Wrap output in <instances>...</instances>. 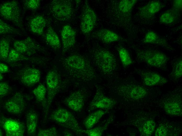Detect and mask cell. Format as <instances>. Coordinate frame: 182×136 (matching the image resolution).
Instances as JSON below:
<instances>
[{"instance_id":"6da1fadb","label":"cell","mask_w":182,"mask_h":136,"mask_svg":"<svg viewBox=\"0 0 182 136\" xmlns=\"http://www.w3.org/2000/svg\"><path fill=\"white\" fill-rule=\"evenodd\" d=\"M61 64L67 76L77 81H89L96 77L95 70L92 64L79 54L74 53L67 56L62 60Z\"/></svg>"},{"instance_id":"7a4b0ae2","label":"cell","mask_w":182,"mask_h":136,"mask_svg":"<svg viewBox=\"0 0 182 136\" xmlns=\"http://www.w3.org/2000/svg\"><path fill=\"white\" fill-rule=\"evenodd\" d=\"M90 56L93 65L102 74H112L117 67L115 55L109 50L99 46L93 47L90 51Z\"/></svg>"},{"instance_id":"3957f363","label":"cell","mask_w":182,"mask_h":136,"mask_svg":"<svg viewBox=\"0 0 182 136\" xmlns=\"http://www.w3.org/2000/svg\"><path fill=\"white\" fill-rule=\"evenodd\" d=\"M136 58L150 66L159 69L166 67L169 60L168 57L159 51L150 49L138 50L136 51Z\"/></svg>"},{"instance_id":"277c9868","label":"cell","mask_w":182,"mask_h":136,"mask_svg":"<svg viewBox=\"0 0 182 136\" xmlns=\"http://www.w3.org/2000/svg\"><path fill=\"white\" fill-rule=\"evenodd\" d=\"M50 118L65 128L77 133H82V129L75 116L66 109L62 107L56 109L50 114Z\"/></svg>"},{"instance_id":"5b68a950","label":"cell","mask_w":182,"mask_h":136,"mask_svg":"<svg viewBox=\"0 0 182 136\" xmlns=\"http://www.w3.org/2000/svg\"><path fill=\"white\" fill-rule=\"evenodd\" d=\"M49 8L52 16L60 21L70 20L74 13L73 3L71 0H52L49 3Z\"/></svg>"},{"instance_id":"8992f818","label":"cell","mask_w":182,"mask_h":136,"mask_svg":"<svg viewBox=\"0 0 182 136\" xmlns=\"http://www.w3.org/2000/svg\"><path fill=\"white\" fill-rule=\"evenodd\" d=\"M0 14L4 19L13 22L21 29H23L21 10L17 1H8L1 4L0 7Z\"/></svg>"},{"instance_id":"52a82bcc","label":"cell","mask_w":182,"mask_h":136,"mask_svg":"<svg viewBox=\"0 0 182 136\" xmlns=\"http://www.w3.org/2000/svg\"><path fill=\"white\" fill-rule=\"evenodd\" d=\"M115 93L120 96L133 100H137L144 98L147 91L139 85L131 83L121 84L115 88Z\"/></svg>"},{"instance_id":"ba28073f","label":"cell","mask_w":182,"mask_h":136,"mask_svg":"<svg viewBox=\"0 0 182 136\" xmlns=\"http://www.w3.org/2000/svg\"><path fill=\"white\" fill-rule=\"evenodd\" d=\"M47 92V105L45 109V118L48 114L52 103L60 88L61 80L59 74L56 70H52L47 73L46 78Z\"/></svg>"},{"instance_id":"9c48e42d","label":"cell","mask_w":182,"mask_h":136,"mask_svg":"<svg viewBox=\"0 0 182 136\" xmlns=\"http://www.w3.org/2000/svg\"><path fill=\"white\" fill-rule=\"evenodd\" d=\"M97 20L96 14L87 1L84 4L81 16L80 28L82 32L88 34L92 32Z\"/></svg>"},{"instance_id":"30bf717a","label":"cell","mask_w":182,"mask_h":136,"mask_svg":"<svg viewBox=\"0 0 182 136\" xmlns=\"http://www.w3.org/2000/svg\"><path fill=\"white\" fill-rule=\"evenodd\" d=\"M116 103L115 101L105 96L101 88L97 86L95 94L90 104L89 109L90 110L97 109H110L114 107Z\"/></svg>"},{"instance_id":"8fae6325","label":"cell","mask_w":182,"mask_h":136,"mask_svg":"<svg viewBox=\"0 0 182 136\" xmlns=\"http://www.w3.org/2000/svg\"><path fill=\"white\" fill-rule=\"evenodd\" d=\"M0 125L7 136H23L24 135L25 128L24 125L17 120L1 117Z\"/></svg>"},{"instance_id":"7c38bea8","label":"cell","mask_w":182,"mask_h":136,"mask_svg":"<svg viewBox=\"0 0 182 136\" xmlns=\"http://www.w3.org/2000/svg\"><path fill=\"white\" fill-rule=\"evenodd\" d=\"M14 49L22 55L30 56L39 49V46L32 38L29 37L22 40L15 41L13 43Z\"/></svg>"},{"instance_id":"4fadbf2b","label":"cell","mask_w":182,"mask_h":136,"mask_svg":"<svg viewBox=\"0 0 182 136\" xmlns=\"http://www.w3.org/2000/svg\"><path fill=\"white\" fill-rule=\"evenodd\" d=\"M18 72V76L21 82L26 86L32 87L38 83L40 80L41 72L36 68L26 67Z\"/></svg>"},{"instance_id":"5bb4252c","label":"cell","mask_w":182,"mask_h":136,"mask_svg":"<svg viewBox=\"0 0 182 136\" xmlns=\"http://www.w3.org/2000/svg\"><path fill=\"white\" fill-rule=\"evenodd\" d=\"M25 103L23 95L19 92H17L5 102L4 108L9 113L20 114L25 109Z\"/></svg>"},{"instance_id":"9a60e30c","label":"cell","mask_w":182,"mask_h":136,"mask_svg":"<svg viewBox=\"0 0 182 136\" xmlns=\"http://www.w3.org/2000/svg\"><path fill=\"white\" fill-rule=\"evenodd\" d=\"M85 95L83 90H77L66 97L63 102L72 110L78 112L82 110L84 106Z\"/></svg>"},{"instance_id":"2e32d148","label":"cell","mask_w":182,"mask_h":136,"mask_svg":"<svg viewBox=\"0 0 182 136\" xmlns=\"http://www.w3.org/2000/svg\"><path fill=\"white\" fill-rule=\"evenodd\" d=\"M181 95L173 94L166 98L163 104L166 112L169 115L179 116L182 114V104Z\"/></svg>"},{"instance_id":"e0dca14e","label":"cell","mask_w":182,"mask_h":136,"mask_svg":"<svg viewBox=\"0 0 182 136\" xmlns=\"http://www.w3.org/2000/svg\"><path fill=\"white\" fill-rule=\"evenodd\" d=\"M61 37L62 52L64 53L75 46L76 32L70 26L65 25L61 30Z\"/></svg>"},{"instance_id":"ac0fdd59","label":"cell","mask_w":182,"mask_h":136,"mask_svg":"<svg viewBox=\"0 0 182 136\" xmlns=\"http://www.w3.org/2000/svg\"><path fill=\"white\" fill-rule=\"evenodd\" d=\"M163 8L161 2L157 0L152 1L140 8L139 16L144 20H149L153 18Z\"/></svg>"},{"instance_id":"d6986e66","label":"cell","mask_w":182,"mask_h":136,"mask_svg":"<svg viewBox=\"0 0 182 136\" xmlns=\"http://www.w3.org/2000/svg\"><path fill=\"white\" fill-rule=\"evenodd\" d=\"M137 72L147 86H152L167 82L166 79L157 72L142 70H138Z\"/></svg>"},{"instance_id":"ffe728a7","label":"cell","mask_w":182,"mask_h":136,"mask_svg":"<svg viewBox=\"0 0 182 136\" xmlns=\"http://www.w3.org/2000/svg\"><path fill=\"white\" fill-rule=\"evenodd\" d=\"M94 36L101 42L106 44L118 41L120 36L117 33L110 30L103 29L94 32Z\"/></svg>"},{"instance_id":"44dd1931","label":"cell","mask_w":182,"mask_h":136,"mask_svg":"<svg viewBox=\"0 0 182 136\" xmlns=\"http://www.w3.org/2000/svg\"><path fill=\"white\" fill-rule=\"evenodd\" d=\"M143 42L145 44L157 45L168 49L170 47L165 39L153 31H149L146 34Z\"/></svg>"},{"instance_id":"7402d4cb","label":"cell","mask_w":182,"mask_h":136,"mask_svg":"<svg viewBox=\"0 0 182 136\" xmlns=\"http://www.w3.org/2000/svg\"><path fill=\"white\" fill-rule=\"evenodd\" d=\"M46 24V20L43 16L40 15L36 16L30 20V27L31 30L35 34L42 35L43 33Z\"/></svg>"},{"instance_id":"603a6c76","label":"cell","mask_w":182,"mask_h":136,"mask_svg":"<svg viewBox=\"0 0 182 136\" xmlns=\"http://www.w3.org/2000/svg\"><path fill=\"white\" fill-rule=\"evenodd\" d=\"M38 121V116L34 111L31 110L26 116V125L27 135L35 136L36 135Z\"/></svg>"},{"instance_id":"cb8c5ba5","label":"cell","mask_w":182,"mask_h":136,"mask_svg":"<svg viewBox=\"0 0 182 136\" xmlns=\"http://www.w3.org/2000/svg\"><path fill=\"white\" fill-rule=\"evenodd\" d=\"M106 112L102 110H99L92 113L84 120L83 122L84 126L87 129L93 128Z\"/></svg>"},{"instance_id":"d4e9b609","label":"cell","mask_w":182,"mask_h":136,"mask_svg":"<svg viewBox=\"0 0 182 136\" xmlns=\"http://www.w3.org/2000/svg\"><path fill=\"white\" fill-rule=\"evenodd\" d=\"M46 39L48 44L53 49L58 50L61 47L59 37L51 26H49L47 31Z\"/></svg>"},{"instance_id":"484cf974","label":"cell","mask_w":182,"mask_h":136,"mask_svg":"<svg viewBox=\"0 0 182 136\" xmlns=\"http://www.w3.org/2000/svg\"><path fill=\"white\" fill-rule=\"evenodd\" d=\"M179 12L173 8L167 10L161 15L159 21L161 23L164 24H171L177 19Z\"/></svg>"},{"instance_id":"4316f807","label":"cell","mask_w":182,"mask_h":136,"mask_svg":"<svg viewBox=\"0 0 182 136\" xmlns=\"http://www.w3.org/2000/svg\"><path fill=\"white\" fill-rule=\"evenodd\" d=\"M47 88L42 84H40L33 90V93L37 101L41 104L45 109L47 105L46 95Z\"/></svg>"},{"instance_id":"83f0119b","label":"cell","mask_w":182,"mask_h":136,"mask_svg":"<svg viewBox=\"0 0 182 136\" xmlns=\"http://www.w3.org/2000/svg\"><path fill=\"white\" fill-rule=\"evenodd\" d=\"M120 58L124 67L126 68L132 63V59L128 50L122 46H120L118 49Z\"/></svg>"},{"instance_id":"f1b7e54d","label":"cell","mask_w":182,"mask_h":136,"mask_svg":"<svg viewBox=\"0 0 182 136\" xmlns=\"http://www.w3.org/2000/svg\"><path fill=\"white\" fill-rule=\"evenodd\" d=\"M111 120L109 118L105 123L103 125L86 130L82 129V133H84L89 136H101L107 129L111 122Z\"/></svg>"},{"instance_id":"f546056e","label":"cell","mask_w":182,"mask_h":136,"mask_svg":"<svg viewBox=\"0 0 182 136\" xmlns=\"http://www.w3.org/2000/svg\"><path fill=\"white\" fill-rule=\"evenodd\" d=\"M137 2L136 0H122L118 3V8L120 12L123 14L129 13Z\"/></svg>"},{"instance_id":"4dcf8cb0","label":"cell","mask_w":182,"mask_h":136,"mask_svg":"<svg viewBox=\"0 0 182 136\" xmlns=\"http://www.w3.org/2000/svg\"><path fill=\"white\" fill-rule=\"evenodd\" d=\"M155 125V123L153 120H149L143 122L141 127H139V129L143 135L150 136L154 131Z\"/></svg>"},{"instance_id":"1f68e13d","label":"cell","mask_w":182,"mask_h":136,"mask_svg":"<svg viewBox=\"0 0 182 136\" xmlns=\"http://www.w3.org/2000/svg\"><path fill=\"white\" fill-rule=\"evenodd\" d=\"M174 129L170 124H161L156 129L155 135L158 136L175 135L174 134Z\"/></svg>"},{"instance_id":"d6a6232c","label":"cell","mask_w":182,"mask_h":136,"mask_svg":"<svg viewBox=\"0 0 182 136\" xmlns=\"http://www.w3.org/2000/svg\"><path fill=\"white\" fill-rule=\"evenodd\" d=\"M182 75V60L181 58L178 59L174 63L170 77L177 80L181 78Z\"/></svg>"},{"instance_id":"836d02e7","label":"cell","mask_w":182,"mask_h":136,"mask_svg":"<svg viewBox=\"0 0 182 136\" xmlns=\"http://www.w3.org/2000/svg\"><path fill=\"white\" fill-rule=\"evenodd\" d=\"M30 60L29 58L27 56L21 54L14 49H12L9 51L7 61L12 63L19 61H28Z\"/></svg>"},{"instance_id":"e575fe53","label":"cell","mask_w":182,"mask_h":136,"mask_svg":"<svg viewBox=\"0 0 182 136\" xmlns=\"http://www.w3.org/2000/svg\"><path fill=\"white\" fill-rule=\"evenodd\" d=\"M9 43L6 39L2 38L0 41V58L3 59H7L9 52Z\"/></svg>"},{"instance_id":"d590c367","label":"cell","mask_w":182,"mask_h":136,"mask_svg":"<svg viewBox=\"0 0 182 136\" xmlns=\"http://www.w3.org/2000/svg\"><path fill=\"white\" fill-rule=\"evenodd\" d=\"M17 30L9 25L1 19L0 20V34L14 33L17 32Z\"/></svg>"},{"instance_id":"8d00e7d4","label":"cell","mask_w":182,"mask_h":136,"mask_svg":"<svg viewBox=\"0 0 182 136\" xmlns=\"http://www.w3.org/2000/svg\"><path fill=\"white\" fill-rule=\"evenodd\" d=\"M59 135L56 128L52 127L48 128L39 130L37 133L38 136H58Z\"/></svg>"},{"instance_id":"74e56055","label":"cell","mask_w":182,"mask_h":136,"mask_svg":"<svg viewBox=\"0 0 182 136\" xmlns=\"http://www.w3.org/2000/svg\"><path fill=\"white\" fill-rule=\"evenodd\" d=\"M25 7L27 9L32 11L37 9L40 7L41 1L39 0H26L24 1Z\"/></svg>"},{"instance_id":"f35d334b","label":"cell","mask_w":182,"mask_h":136,"mask_svg":"<svg viewBox=\"0 0 182 136\" xmlns=\"http://www.w3.org/2000/svg\"><path fill=\"white\" fill-rule=\"evenodd\" d=\"M10 87L9 84L5 82H1L0 83V95L3 97L7 95L9 93Z\"/></svg>"},{"instance_id":"ab89813d","label":"cell","mask_w":182,"mask_h":136,"mask_svg":"<svg viewBox=\"0 0 182 136\" xmlns=\"http://www.w3.org/2000/svg\"><path fill=\"white\" fill-rule=\"evenodd\" d=\"M173 8L179 12L182 10V0H174L173 2Z\"/></svg>"},{"instance_id":"60d3db41","label":"cell","mask_w":182,"mask_h":136,"mask_svg":"<svg viewBox=\"0 0 182 136\" xmlns=\"http://www.w3.org/2000/svg\"><path fill=\"white\" fill-rule=\"evenodd\" d=\"M9 70V67L5 64L1 63L0 64V73H5L8 72Z\"/></svg>"},{"instance_id":"b9f144b4","label":"cell","mask_w":182,"mask_h":136,"mask_svg":"<svg viewBox=\"0 0 182 136\" xmlns=\"http://www.w3.org/2000/svg\"><path fill=\"white\" fill-rule=\"evenodd\" d=\"M3 76L2 75L1 73H0V81H1L3 79Z\"/></svg>"}]
</instances>
